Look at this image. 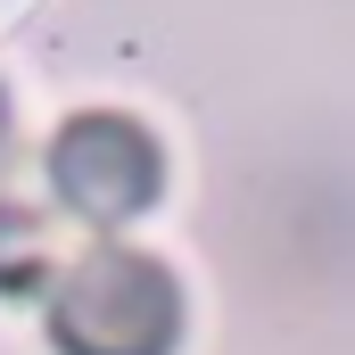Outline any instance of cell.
Segmentation results:
<instances>
[{
  "mask_svg": "<svg viewBox=\"0 0 355 355\" xmlns=\"http://www.w3.org/2000/svg\"><path fill=\"white\" fill-rule=\"evenodd\" d=\"M50 347L58 355H174L182 339V281L149 248L91 240L50 281Z\"/></svg>",
  "mask_w": 355,
  "mask_h": 355,
  "instance_id": "1",
  "label": "cell"
},
{
  "mask_svg": "<svg viewBox=\"0 0 355 355\" xmlns=\"http://www.w3.org/2000/svg\"><path fill=\"white\" fill-rule=\"evenodd\" d=\"M42 166H50L58 207L83 215L91 232H116V223L149 215L157 190H166V149H157V132H149L141 116H124V107H83V116H67V124L50 132V157H42Z\"/></svg>",
  "mask_w": 355,
  "mask_h": 355,
  "instance_id": "2",
  "label": "cell"
},
{
  "mask_svg": "<svg viewBox=\"0 0 355 355\" xmlns=\"http://www.w3.org/2000/svg\"><path fill=\"white\" fill-rule=\"evenodd\" d=\"M50 281V215L0 198V297H33Z\"/></svg>",
  "mask_w": 355,
  "mask_h": 355,
  "instance_id": "3",
  "label": "cell"
},
{
  "mask_svg": "<svg viewBox=\"0 0 355 355\" xmlns=\"http://www.w3.org/2000/svg\"><path fill=\"white\" fill-rule=\"evenodd\" d=\"M8 141H17V107H8V83H0V166H8Z\"/></svg>",
  "mask_w": 355,
  "mask_h": 355,
  "instance_id": "4",
  "label": "cell"
}]
</instances>
